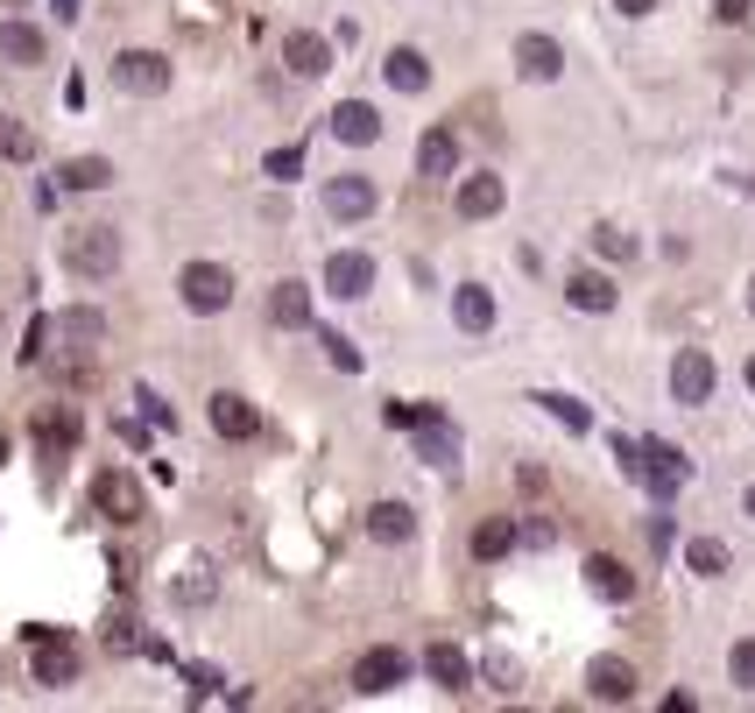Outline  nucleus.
Instances as JSON below:
<instances>
[{
    "mask_svg": "<svg viewBox=\"0 0 755 713\" xmlns=\"http://www.w3.org/2000/svg\"><path fill=\"white\" fill-rule=\"evenodd\" d=\"M261 170L276 177V184H290V177H304V148H269V162Z\"/></svg>",
    "mask_w": 755,
    "mask_h": 713,
    "instance_id": "72a5a7b5",
    "label": "nucleus"
},
{
    "mask_svg": "<svg viewBox=\"0 0 755 713\" xmlns=\"http://www.w3.org/2000/svg\"><path fill=\"white\" fill-rule=\"evenodd\" d=\"M685 481H692V459L678 452V445H663V438H643V487H649V495L671 501Z\"/></svg>",
    "mask_w": 755,
    "mask_h": 713,
    "instance_id": "20e7f679",
    "label": "nucleus"
},
{
    "mask_svg": "<svg viewBox=\"0 0 755 713\" xmlns=\"http://www.w3.org/2000/svg\"><path fill=\"white\" fill-rule=\"evenodd\" d=\"M586 692H594L600 706H629V700H635V664L594 657V664H586Z\"/></svg>",
    "mask_w": 755,
    "mask_h": 713,
    "instance_id": "1a4fd4ad",
    "label": "nucleus"
},
{
    "mask_svg": "<svg viewBox=\"0 0 755 713\" xmlns=\"http://www.w3.org/2000/svg\"><path fill=\"white\" fill-rule=\"evenodd\" d=\"M113 85H121V93H135V99H156L162 85H170V57H156V50H121V57H113Z\"/></svg>",
    "mask_w": 755,
    "mask_h": 713,
    "instance_id": "39448f33",
    "label": "nucleus"
},
{
    "mask_svg": "<svg viewBox=\"0 0 755 713\" xmlns=\"http://www.w3.org/2000/svg\"><path fill=\"white\" fill-rule=\"evenodd\" d=\"M64 269L71 276H113L121 269V233L113 227H78V233H64Z\"/></svg>",
    "mask_w": 755,
    "mask_h": 713,
    "instance_id": "f257e3e1",
    "label": "nucleus"
},
{
    "mask_svg": "<svg viewBox=\"0 0 755 713\" xmlns=\"http://www.w3.org/2000/svg\"><path fill=\"white\" fill-rule=\"evenodd\" d=\"M671 396L678 403H706V396H714V353L706 347H685L671 361Z\"/></svg>",
    "mask_w": 755,
    "mask_h": 713,
    "instance_id": "6e6552de",
    "label": "nucleus"
},
{
    "mask_svg": "<svg viewBox=\"0 0 755 713\" xmlns=\"http://www.w3.org/2000/svg\"><path fill=\"white\" fill-rule=\"evenodd\" d=\"M325 213L332 219H367L375 213V177H361V170L332 177V184H325Z\"/></svg>",
    "mask_w": 755,
    "mask_h": 713,
    "instance_id": "9d476101",
    "label": "nucleus"
},
{
    "mask_svg": "<svg viewBox=\"0 0 755 713\" xmlns=\"http://www.w3.org/2000/svg\"><path fill=\"white\" fill-rule=\"evenodd\" d=\"M537 403L551 410V418L565 424V431H594V410H586V403H572V396H537Z\"/></svg>",
    "mask_w": 755,
    "mask_h": 713,
    "instance_id": "473e14b6",
    "label": "nucleus"
},
{
    "mask_svg": "<svg viewBox=\"0 0 755 713\" xmlns=\"http://www.w3.org/2000/svg\"><path fill=\"white\" fill-rule=\"evenodd\" d=\"M748 304H755V283H748Z\"/></svg>",
    "mask_w": 755,
    "mask_h": 713,
    "instance_id": "09e8293b",
    "label": "nucleus"
},
{
    "mask_svg": "<svg viewBox=\"0 0 755 713\" xmlns=\"http://www.w3.org/2000/svg\"><path fill=\"white\" fill-rule=\"evenodd\" d=\"M113 184V162L107 156H71L64 162V191H107Z\"/></svg>",
    "mask_w": 755,
    "mask_h": 713,
    "instance_id": "cd10ccee",
    "label": "nucleus"
},
{
    "mask_svg": "<svg viewBox=\"0 0 755 713\" xmlns=\"http://www.w3.org/2000/svg\"><path fill=\"white\" fill-rule=\"evenodd\" d=\"M742 509H748V516H755V487H748V495H742Z\"/></svg>",
    "mask_w": 755,
    "mask_h": 713,
    "instance_id": "a18cd8bd",
    "label": "nucleus"
},
{
    "mask_svg": "<svg viewBox=\"0 0 755 713\" xmlns=\"http://www.w3.org/2000/svg\"><path fill=\"white\" fill-rule=\"evenodd\" d=\"M501 198H509L501 177H466V184H459V219H495Z\"/></svg>",
    "mask_w": 755,
    "mask_h": 713,
    "instance_id": "412c9836",
    "label": "nucleus"
},
{
    "mask_svg": "<svg viewBox=\"0 0 755 713\" xmlns=\"http://www.w3.org/2000/svg\"><path fill=\"white\" fill-rule=\"evenodd\" d=\"M71 678H78V650H71V636H42V643H36V657H28V686L64 692Z\"/></svg>",
    "mask_w": 755,
    "mask_h": 713,
    "instance_id": "423d86ee",
    "label": "nucleus"
},
{
    "mask_svg": "<svg viewBox=\"0 0 755 713\" xmlns=\"http://www.w3.org/2000/svg\"><path fill=\"white\" fill-rule=\"evenodd\" d=\"M594 247H600L607 262H629V255H635V241H629L621 227H600V233H594Z\"/></svg>",
    "mask_w": 755,
    "mask_h": 713,
    "instance_id": "c9c22d12",
    "label": "nucleus"
},
{
    "mask_svg": "<svg viewBox=\"0 0 755 713\" xmlns=\"http://www.w3.org/2000/svg\"><path fill=\"white\" fill-rule=\"evenodd\" d=\"M417 459H431V467H459V431L438 418V410L417 424Z\"/></svg>",
    "mask_w": 755,
    "mask_h": 713,
    "instance_id": "a211bd4d",
    "label": "nucleus"
},
{
    "mask_svg": "<svg viewBox=\"0 0 755 713\" xmlns=\"http://www.w3.org/2000/svg\"><path fill=\"white\" fill-rule=\"evenodd\" d=\"M452 318H459V333H487V325H495V297H487L480 283H459L452 290Z\"/></svg>",
    "mask_w": 755,
    "mask_h": 713,
    "instance_id": "5701e85b",
    "label": "nucleus"
},
{
    "mask_svg": "<svg viewBox=\"0 0 755 713\" xmlns=\"http://www.w3.org/2000/svg\"><path fill=\"white\" fill-rule=\"evenodd\" d=\"M565 297H572V311H594V318H600V311H614V283H607L600 269H580L565 283Z\"/></svg>",
    "mask_w": 755,
    "mask_h": 713,
    "instance_id": "a878e982",
    "label": "nucleus"
},
{
    "mask_svg": "<svg viewBox=\"0 0 755 713\" xmlns=\"http://www.w3.org/2000/svg\"><path fill=\"white\" fill-rule=\"evenodd\" d=\"M452 170H459V135L452 128H431L417 142V177H452Z\"/></svg>",
    "mask_w": 755,
    "mask_h": 713,
    "instance_id": "6ab92c4d",
    "label": "nucleus"
},
{
    "mask_svg": "<svg viewBox=\"0 0 755 713\" xmlns=\"http://www.w3.org/2000/svg\"><path fill=\"white\" fill-rule=\"evenodd\" d=\"M728 672H734V686H742V692H755V643H734Z\"/></svg>",
    "mask_w": 755,
    "mask_h": 713,
    "instance_id": "e433bc0d",
    "label": "nucleus"
},
{
    "mask_svg": "<svg viewBox=\"0 0 755 713\" xmlns=\"http://www.w3.org/2000/svg\"><path fill=\"white\" fill-rule=\"evenodd\" d=\"M332 135L353 142V148H367V142L381 135V113L367 107V99H339V107H332Z\"/></svg>",
    "mask_w": 755,
    "mask_h": 713,
    "instance_id": "2eb2a0df",
    "label": "nucleus"
},
{
    "mask_svg": "<svg viewBox=\"0 0 755 713\" xmlns=\"http://www.w3.org/2000/svg\"><path fill=\"white\" fill-rule=\"evenodd\" d=\"M424 418H431V403H389V424L395 431H417Z\"/></svg>",
    "mask_w": 755,
    "mask_h": 713,
    "instance_id": "ea45409f",
    "label": "nucleus"
},
{
    "mask_svg": "<svg viewBox=\"0 0 755 713\" xmlns=\"http://www.w3.org/2000/svg\"><path fill=\"white\" fill-rule=\"evenodd\" d=\"M107 650H113V657H127V650H135V629H127V615H107Z\"/></svg>",
    "mask_w": 755,
    "mask_h": 713,
    "instance_id": "58836bf2",
    "label": "nucleus"
},
{
    "mask_svg": "<svg viewBox=\"0 0 755 713\" xmlns=\"http://www.w3.org/2000/svg\"><path fill=\"white\" fill-rule=\"evenodd\" d=\"M176 297H184L198 318H212V311H227V304H233V276L219 269V262H191V269L176 276Z\"/></svg>",
    "mask_w": 755,
    "mask_h": 713,
    "instance_id": "7ed1b4c3",
    "label": "nucleus"
},
{
    "mask_svg": "<svg viewBox=\"0 0 755 713\" xmlns=\"http://www.w3.org/2000/svg\"><path fill=\"white\" fill-rule=\"evenodd\" d=\"M367 537L410 544V537H417V509H410V501H375V509H367Z\"/></svg>",
    "mask_w": 755,
    "mask_h": 713,
    "instance_id": "dca6fc26",
    "label": "nucleus"
},
{
    "mask_svg": "<svg viewBox=\"0 0 755 713\" xmlns=\"http://www.w3.org/2000/svg\"><path fill=\"white\" fill-rule=\"evenodd\" d=\"M748 389H755V361H748Z\"/></svg>",
    "mask_w": 755,
    "mask_h": 713,
    "instance_id": "de8ad7c7",
    "label": "nucleus"
},
{
    "mask_svg": "<svg viewBox=\"0 0 755 713\" xmlns=\"http://www.w3.org/2000/svg\"><path fill=\"white\" fill-rule=\"evenodd\" d=\"M614 8H621V14H629V22H643V14H649V8H657V0H614Z\"/></svg>",
    "mask_w": 755,
    "mask_h": 713,
    "instance_id": "37998d69",
    "label": "nucleus"
},
{
    "mask_svg": "<svg viewBox=\"0 0 755 713\" xmlns=\"http://www.w3.org/2000/svg\"><path fill=\"white\" fill-rule=\"evenodd\" d=\"M381 78H389L395 93H424V85H431V64H424V50H389Z\"/></svg>",
    "mask_w": 755,
    "mask_h": 713,
    "instance_id": "393cba45",
    "label": "nucleus"
},
{
    "mask_svg": "<svg viewBox=\"0 0 755 713\" xmlns=\"http://www.w3.org/2000/svg\"><path fill=\"white\" fill-rule=\"evenodd\" d=\"M50 14H57V22H78L85 8H78V0H50Z\"/></svg>",
    "mask_w": 755,
    "mask_h": 713,
    "instance_id": "c03bdc74",
    "label": "nucleus"
},
{
    "mask_svg": "<svg viewBox=\"0 0 755 713\" xmlns=\"http://www.w3.org/2000/svg\"><path fill=\"white\" fill-rule=\"evenodd\" d=\"M410 678V657L403 650H367L361 664H353V692H395Z\"/></svg>",
    "mask_w": 755,
    "mask_h": 713,
    "instance_id": "9b49d317",
    "label": "nucleus"
},
{
    "mask_svg": "<svg viewBox=\"0 0 755 713\" xmlns=\"http://www.w3.org/2000/svg\"><path fill=\"white\" fill-rule=\"evenodd\" d=\"M191 601H212V572L205 566H191L184 579H176V607H191Z\"/></svg>",
    "mask_w": 755,
    "mask_h": 713,
    "instance_id": "f704fd0d",
    "label": "nucleus"
},
{
    "mask_svg": "<svg viewBox=\"0 0 755 713\" xmlns=\"http://www.w3.org/2000/svg\"><path fill=\"white\" fill-rule=\"evenodd\" d=\"M269 318L283 325V333H304V325H310V290H304V283H276Z\"/></svg>",
    "mask_w": 755,
    "mask_h": 713,
    "instance_id": "b1692460",
    "label": "nucleus"
},
{
    "mask_svg": "<svg viewBox=\"0 0 755 713\" xmlns=\"http://www.w3.org/2000/svg\"><path fill=\"white\" fill-rule=\"evenodd\" d=\"M318 347H325V361H332L339 375H361V347H353L346 333H318Z\"/></svg>",
    "mask_w": 755,
    "mask_h": 713,
    "instance_id": "2f4dec72",
    "label": "nucleus"
},
{
    "mask_svg": "<svg viewBox=\"0 0 755 713\" xmlns=\"http://www.w3.org/2000/svg\"><path fill=\"white\" fill-rule=\"evenodd\" d=\"M748 8H755V0H714L720 22H748Z\"/></svg>",
    "mask_w": 755,
    "mask_h": 713,
    "instance_id": "79ce46f5",
    "label": "nucleus"
},
{
    "mask_svg": "<svg viewBox=\"0 0 755 713\" xmlns=\"http://www.w3.org/2000/svg\"><path fill=\"white\" fill-rule=\"evenodd\" d=\"M0 467H8V438H0Z\"/></svg>",
    "mask_w": 755,
    "mask_h": 713,
    "instance_id": "49530a36",
    "label": "nucleus"
},
{
    "mask_svg": "<svg viewBox=\"0 0 755 713\" xmlns=\"http://www.w3.org/2000/svg\"><path fill=\"white\" fill-rule=\"evenodd\" d=\"M57 333L71 339V347H93V339H107V318H99V311H64V318H57Z\"/></svg>",
    "mask_w": 755,
    "mask_h": 713,
    "instance_id": "c756f323",
    "label": "nucleus"
},
{
    "mask_svg": "<svg viewBox=\"0 0 755 713\" xmlns=\"http://www.w3.org/2000/svg\"><path fill=\"white\" fill-rule=\"evenodd\" d=\"M42 445H50V452H71V445H78V431H71L64 418H42Z\"/></svg>",
    "mask_w": 755,
    "mask_h": 713,
    "instance_id": "4c0bfd02",
    "label": "nucleus"
},
{
    "mask_svg": "<svg viewBox=\"0 0 755 713\" xmlns=\"http://www.w3.org/2000/svg\"><path fill=\"white\" fill-rule=\"evenodd\" d=\"M212 686H219V672H212V664H198V672H191V700H212Z\"/></svg>",
    "mask_w": 755,
    "mask_h": 713,
    "instance_id": "a19ab883",
    "label": "nucleus"
},
{
    "mask_svg": "<svg viewBox=\"0 0 755 713\" xmlns=\"http://www.w3.org/2000/svg\"><path fill=\"white\" fill-rule=\"evenodd\" d=\"M0 156H8V162H28V156H36V135H28L14 113H0Z\"/></svg>",
    "mask_w": 755,
    "mask_h": 713,
    "instance_id": "7c9ffc66",
    "label": "nucleus"
},
{
    "mask_svg": "<svg viewBox=\"0 0 755 713\" xmlns=\"http://www.w3.org/2000/svg\"><path fill=\"white\" fill-rule=\"evenodd\" d=\"M685 566L699 572V579H720V572H728V544H720V537H692L685 544Z\"/></svg>",
    "mask_w": 755,
    "mask_h": 713,
    "instance_id": "c85d7f7f",
    "label": "nucleus"
},
{
    "mask_svg": "<svg viewBox=\"0 0 755 713\" xmlns=\"http://www.w3.org/2000/svg\"><path fill=\"white\" fill-rule=\"evenodd\" d=\"M325 290H332L339 304L367 297V290H375V255H361V247H339V255L325 262Z\"/></svg>",
    "mask_w": 755,
    "mask_h": 713,
    "instance_id": "0eeeda50",
    "label": "nucleus"
},
{
    "mask_svg": "<svg viewBox=\"0 0 755 713\" xmlns=\"http://www.w3.org/2000/svg\"><path fill=\"white\" fill-rule=\"evenodd\" d=\"M205 410H212V431H219V438H233V445H241V438H255V431H261L255 403H247V396H233V389H219Z\"/></svg>",
    "mask_w": 755,
    "mask_h": 713,
    "instance_id": "f8f14e48",
    "label": "nucleus"
},
{
    "mask_svg": "<svg viewBox=\"0 0 755 713\" xmlns=\"http://www.w3.org/2000/svg\"><path fill=\"white\" fill-rule=\"evenodd\" d=\"M515 71L537 78V85H551L558 71H565V50H558L551 36H523V43H515Z\"/></svg>",
    "mask_w": 755,
    "mask_h": 713,
    "instance_id": "4468645a",
    "label": "nucleus"
},
{
    "mask_svg": "<svg viewBox=\"0 0 755 713\" xmlns=\"http://www.w3.org/2000/svg\"><path fill=\"white\" fill-rule=\"evenodd\" d=\"M586 587H594L600 593V601H635V572L629 566H621V558H586Z\"/></svg>",
    "mask_w": 755,
    "mask_h": 713,
    "instance_id": "f3484780",
    "label": "nucleus"
},
{
    "mask_svg": "<svg viewBox=\"0 0 755 713\" xmlns=\"http://www.w3.org/2000/svg\"><path fill=\"white\" fill-rule=\"evenodd\" d=\"M0 64H42V28L28 22H0Z\"/></svg>",
    "mask_w": 755,
    "mask_h": 713,
    "instance_id": "4be33fe9",
    "label": "nucleus"
},
{
    "mask_svg": "<svg viewBox=\"0 0 755 713\" xmlns=\"http://www.w3.org/2000/svg\"><path fill=\"white\" fill-rule=\"evenodd\" d=\"M515 544H523V530H515L509 516H487V523L473 530V558H509Z\"/></svg>",
    "mask_w": 755,
    "mask_h": 713,
    "instance_id": "bb28decb",
    "label": "nucleus"
},
{
    "mask_svg": "<svg viewBox=\"0 0 755 713\" xmlns=\"http://www.w3.org/2000/svg\"><path fill=\"white\" fill-rule=\"evenodd\" d=\"M283 64L297 71V78H325V71H332V43L297 28V36H283Z\"/></svg>",
    "mask_w": 755,
    "mask_h": 713,
    "instance_id": "ddd939ff",
    "label": "nucleus"
},
{
    "mask_svg": "<svg viewBox=\"0 0 755 713\" xmlns=\"http://www.w3.org/2000/svg\"><path fill=\"white\" fill-rule=\"evenodd\" d=\"M93 501H99V516H107V523H142V516H149V501H142V481H135L127 467L93 473Z\"/></svg>",
    "mask_w": 755,
    "mask_h": 713,
    "instance_id": "f03ea898",
    "label": "nucleus"
},
{
    "mask_svg": "<svg viewBox=\"0 0 755 713\" xmlns=\"http://www.w3.org/2000/svg\"><path fill=\"white\" fill-rule=\"evenodd\" d=\"M424 672H431L446 692H466V686H473V664H466V650H452V643H431V650H424Z\"/></svg>",
    "mask_w": 755,
    "mask_h": 713,
    "instance_id": "aec40b11",
    "label": "nucleus"
}]
</instances>
